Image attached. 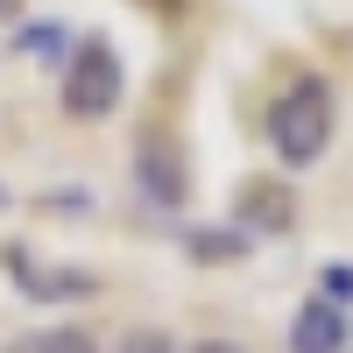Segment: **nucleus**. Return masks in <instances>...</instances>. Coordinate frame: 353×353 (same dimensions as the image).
Segmentation results:
<instances>
[{
	"label": "nucleus",
	"instance_id": "1",
	"mask_svg": "<svg viewBox=\"0 0 353 353\" xmlns=\"http://www.w3.org/2000/svg\"><path fill=\"white\" fill-rule=\"evenodd\" d=\"M332 121H339V106H332V78H290L283 85V99L269 106V141H276V163L283 170H311L318 156L332 149Z\"/></svg>",
	"mask_w": 353,
	"mask_h": 353
},
{
	"label": "nucleus",
	"instance_id": "2",
	"mask_svg": "<svg viewBox=\"0 0 353 353\" xmlns=\"http://www.w3.org/2000/svg\"><path fill=\"white\" fill-rule=\"evenodd\" d=\"M121 92H128V71H121V57H113V43L106 36H78L71 64H64V106L78 121H106V113L121 106Z\"/></svg>",
	"mask_w": 353,
	"mask_h": 353
},
{
	"label": "nucleus",
	"instance_id": "3",
	"mask_svg": "<svg viewBox=\"0 0 353 353\" xmlns=\"http://www.w3.org/2000/svg\"><path fill=\"white\" fill-rule=\"evenodd\" d=\"M0 261H8L14 290H21V297H36V304H71V297H92V290H99L85 269H43L21 241H8V254H0Z\"/></svg>",
	"mask_w": 353,
	"mask_h": 353
},
{
	"label": "nucleus",
	"instance_id": "4",
	"mask_svg": "<svg viewBox=\"0 0 353 353\" xmlns=\"http://www.w3.org/2000/svg\"><path fill=\"white\" fill-rule=\"evenodd\" d=\"M134 184L149 191L156 205H184L191 176H184V156H176V141H170L163 128H149V134L134 141Z\"/></svg>",
	"mask_w": 353,
	"mask_h": 353
},
{
	"label": "nucleus",
	"instance_id": "5",
	"mask_svg": "<svg viewBox=\"0 0 353 353\" xmlns=\"http://www.w3.org/2000/svg\"><path fill=\"white\" fill-rule=\"evenodd\" d=\"M346 346V311L325 304V297H311L297 318H290V353H339Z\"/></svg>",
	"mask_w": 353,
	"mask_h": 353
},
{
	"label": "nucleus",
	"instance_id": "6",
	"mask_svg": "<svg viewBox=\"0 0 353 353\" xmlns=\"http://www.w3.org/2000/svg\"><path fill=\"white\" fill-rule=\"evenodd\" d=\"M241 219H254L261 233H283V226H290V198H283L276 184H248V191H241Z\"/></svg>",
	"mask_w": 353,
	"mask_h": 353
},
{
	"label": "nucleus",
	"instance_id": "7",
	"mask_svg": "<svg viewBox=\"0 0 353 353\" xmlns=\"http://www.w3.org/2000/svg\"><path fill=\"white\" fill-rule=\"evenodd\" d=\"M21 353H99V346H92V332H78V325H50L36 339H21Z\"/></svg>",
	"mask_w": 353,
	"mask_h": 353
},
{
	"label": "nucleus",
	"instance_id": "8",
	"mask_svg": "<svg viewBox=\"0 0 353 353\" xmlns=\"http://www.w3.org/2000/svg\"><path fill=\"white\" fill-rule=\"evenodd\" d=\"M64 43H71V36H64V28H57V21H28L21 36H14V50H28V57H57Z\"/></svg>",
	"mask_w": 353,
	"mask_h": 353
},
{
	"label": "nucleus",
	"instance_id": "9",
	"mask_svg": "<svg viewBox=\"0 0 353 353\" xmlns=\"http://www.w3.org/2000/svg\"><path fill=\"white\" fill-rule=\"evenodd\" d=\"M325 304H353V261H325Z\"/></svg>",
	"mask_w": 353,
	"mask_h": 353
},
{
	"label": "nucleus",
	"instance_id": "10",
	"mask_svg": "<svg viewBox=\"0 0 353 353\" xmlns=\"http://www.w3.org/2000/svg\"><path fill=\"white\" fill-rule=\"evenodd\" d=\"M121 353H170V339H163L156 325H134V332L121 339Z\"/></svg>",
	"mask_w": 353,
	"mask_h": 353
},
{
	"label": "nucleus",
	"instance_id": "11",
	"mask_svg": "<svg viewBox=\"0 0 353 353\" xmlns=\"http://www.w3.org/2000/svg\"><path fill=\"white\" fill-rule=\"evenodd\" d=\"M241 241L233 233H191V254H205V261H219V254H233Z\"/></svg>",
	"mask_w": 353,
	"mask_h": 353
},
{
	"label": "nucleus",
	"instance_id": "12",
	"mask_svg": "<svg viewBox=\"0 0 353 353\" xmlns=\"http://www.w3.org/2000/svg\"><path fill=\"white\" fill-rule=\"evenodd\" d=\"M191 353H248V346H233V339H198Z\"/></svg>",
	"mask_w": 353,
	"mask_h": 353
},
{
	"label": "nucleus",
	"instance_id": "13",
	"mask_svg": "<svg viewBox=\"0 0 353 353\" xmlns=\"http://www.w3.org/2000/svg\"><path fill=\"white\" fill-rule=\"evenodd\" d=\"M0 8H8V0H0Z\"/></svg>",
	"mask_w": 353,
	"mask_h": 353
}]
</instances>
